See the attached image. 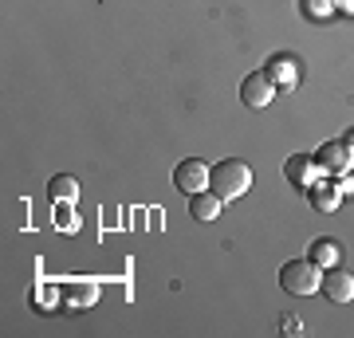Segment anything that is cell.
<instances>
[{
  "instance_id": "cell-18",
  "label": "cell",
  "mask_w": 354,
  "mask_h": 338,
  "mask_svg": "<svg viewBox=\"0 0 354 338\" xmlns=\"http://www.w3.org/2000/svg\"><path fill=\"white\" fill-rule=\"evenodd\" d=\"M283 335H299V319H283Z\"/></svg>"
},
{
  "instance_id": "cell-5",
  "label": "cell",
  "mask_w": 354,
  "mask_h": 338,
  "mask_svg": "<svg viewBox=\"0 0 354 338\" xmlns=\"http://www.w3.org/2000/svg\"><path fill=\"white\" fill-rule=\"evenodd\" d=\"M174 185L181 189L185 197H193V193H205V189H209V165H205L201 158H185V162H177Z\"/></svg>"
},
{
  "instance_id": "cell-3",
  "label": "cell",
  "mask_w": 354,
  "mask_h": 338,
  "mask_svg": "<svg viewBox=\"0 0 354 338\" xmlns=\"http://www.w3.org/2000/svg\"><path fill=\"white\" fill-rule=\"evenodd\" d=\"M315 162L319 169H323V177H342V173H351L354 169V150L346 146V142H323L315 153Z\"/></svg>"
},
{
  "instance_id": "cell-2",
  "label": "cell",
  "mask_w": 354,
  "mask_h": 338,
  "mask_svg": "<svg viewBox=\"0 0 354 338\" xmlns=\"http://www.w3.org/2000/svg\"><path fill=\"white\" fill-rule=\"evenodd\" d=\"M279 288L291 291V295H315V291H323V267L311 256L283 263L279 267Z\"/></svg>"
},
{
  "instance_id": "cell-17",
  "label": "cell",
  "mask_w": 354,
  "mask_h": 338,
  "mask_svg": "<svg viewBox=\"0 0 354 338\" xmlns=\"http://www.w3.org/2000/svg\"><path fill=\"white\" fill-rule=\"evenodd\" d=\"M335 12H346V16H354V0H335Z\"/></svg>"
},
{
  "instance_id": "cell-8",
  "label": "cell",
  "mask_w": 354,
  "mask_h": 338,
  "mask_svg": "<svg viewBox=\"0 0 354 338\" xmlns=\"http://www.w3.org/2000/svg\"><path fill=\"white\" fill-rule=\"evenodd\" d=\"M323 295L330 303H351L354 299V276L342 267H327L323 272Z\"/></svg>"
},
{
  "instance_id": "cell-13",
  "label": "cell",
  "mask_w": 354,
  "mask_h": 338,
  "mask_svg": "<svg viewBox=\"0 0 354 338\" xmlns=\"http://www.w3.org/2000/svg\"><path fill=\"white\" fill-rule=\"evenodd\" d=\"M48 193H51L55 205H75V200H79V181L71 173H59V177H51Z\"/></svg>"
},
{
  "instance_id": "cell-19",
  "label": "cell",
  "mask_w": 354,
  "mask_h": 338,
  "mask_svg": "<svg viewBox=\"0 0 354 338\" xmlns=\"http://www.w3.org/2000/svg\"><path fill=\"white\" fill-rule=\"evenodd\" d=\"M342 142H346V146L354 150V130H346V138H342Z\"/></svg>"
},
{
  "instance_id": "cell-6",
  "label": "cell",
  "mask_w": 354,
  "mask_h": 338,
  "mask_svg": "<svg viewBox=\"0 0 354 338\" xmlns=\"http://www.w3.org/2000/svg\"><path fill=\"white\" fill-rule=\"evenodd\" d=\"M283 173H288V181L295 189H311L319 181V177H323V169H319V162L315 158H307V153H295V158H288V162H283Z\"/></svg>"
},
{
  "instance_id": "cell-9",
  "label": "cell",
  "mask_w": 354,
  "mask_h": 338,
  "mask_svg": "<svg viewBox=\"0 0 354 338\" xmlns=\"http://www.w3.org/2000/svg\"><path fill=\"white\" fill-rule=\"evenodd\" d=\"M99 303V283L95 279H75V283H64V307L71 311H87Z\"/></svg>"
},
{
  "instance_id": "cell-7",
  "label": "cell",
  "mask_w": 354,
  "mask_h": 338,
  "mask_svg": "<svg viewBox=\"0 0 354 338\" xmlns=\"http://www.w3.org/2000/svg\"><path fill=\"white\" fill-rule=\"evenodd\" d=\"M264 71H268V79H272L279 91L299 87V59H295V55H276V59H268Z\"/></svg>"
},
{
  "instance_id": "cell-10",
  "label": "cell",
  "mask_w": 354,
  "mask_h": 338,
  "mask_svg": "<svg viewBox=\"0 0 354 338\" xmlns=\"http://www.w3.org/2000/svg\"><path fill=\"white\" fill-rule=\"evenodd\" d=\"M221 213H225V197L213 193V189H205V193H193V197H189V216H193V220L209 225V220H216Z\"/></svg>"
},
{
  "instance_id": "cell-16",
  "label": "cell",
  "mask_w": 354,
  "mask_h": 338,
  "mask_svg": "<svg viewBox=\"0 0 354 338\" xmlns=\"http://www.w3.org/2000/svg\"><path fill=\"white\" fill-rule=\"evenodd\" d=\"M59 220H55V228H59V232H79V216H75V209H71V213H67L64 205H59Z\"/></svg>"
},
{
  "instance_id": "cell-11",
  "label": "cell",
  "mask_w": 354,
  "mask_h": 338,
  "mask_svg": "<svg viewBox=\"0 0 354 338\" xmlns=\"http://www.w3.org/2000/svg\"><path fill=\"white\" fill-rule=\"evenodd\" d=\"M307 200H311V209H315V213H335V209L342 205V193H339L335 181H323V177H319L315 185L307 189Z\"/></svg>"
},
{
  "instance_id": "cell-12",
  "label": "cell",
  "mask_w": 354,
  "mask_h": 338,
  "mask_svg": "<svg viewBox=\"0 0 354 338\" xmlns=\"http://www.w3.org/2000/svg\"><path fill=\"white\" fill-rule=\"evenodd\" d=\"M311 260L327 272V267H339V260H342V244L339 240H330V236H319L315 244H311Z\"/></svg>"
},
{
  "instance_id": "cell-14",
  "label": "cell",
  "mask_w": 354,
  "mask_h": 338,
  "mask_svg": "<svg viewBox=\"0 0 354 338\" xmlns=\"http://www.w3.org/2000/svg\"><path fill=\"white\" fill-rule=\"evenodd\" d=\"M32 307H36V311H59V307H64V288H55V283L32 288Z\"/></svg>"
},
{
  "instance_id": "cell-15",
  "label": "cell",
  "mask_w": 354,
  "mask_h": 338,
  "mask_svg": "<svg viewBox=\"0 0 354 338\" xmlns=\"http://www.w3.org/2000/svg\"><path fill=\"white\" fill-rule=\"evenodd\" d=\"M299 8H304V16L311 24H319V20L335 16V0H299Z\"/></svg>"
},
{
  "instance_id": "cell-4",
  "label": "cell",
  "mask_w": 354,
  "mask_h": 338,
  "mask_svg": "<svg viewBox=\"0 0 354 338\" xmlns=\"http://www.w3.org/2000/svg\"><path fill=\"white\" fill-rule=\"evenodd\" d=\"M276 83L268 79V71H252V75H244L241 83V99L248 111H264V106H272V99H276Z\"/></svg>"
},
{
  "instance_id": "cell-1",
  "label": "cell",
  "mask_w": 354,
  "mask_h": 338,
  "mask_svg": "<svg viewBox=\"0 0 354 338\" xmlns=\"http://www.w3.org/2000/svg\"><path fill=\"white\" fill-rule=\"evenodd\" d=\"M209 189L221 193L225 200H236L252 189V169L244 162H236V158H225V162H216L209 169Z\"/></svg>"
}]
</instances>
